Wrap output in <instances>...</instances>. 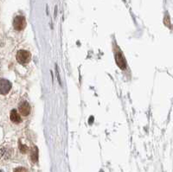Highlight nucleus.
<instances>
[{"label":"nucleus","mask_w":173,"mask_h":172,"mask_svg":"<svg viewBox=\"0 0 173 172\" xmlns=\"http://www.w3.org/2000/svg\"><path fill=\"white\" fill-rule=\"evenodd\" d=\"M17 60L20 64H23V65L29 63L30 60V52L24 49L19 50L17 54Z\"/></svg>","instance_id":"1"},{"label":"nucleus","mask_w":173,"mask_h":172,"mask_svg":"<svg viewBox=\"0 0 173 172\" xmlns=\"http://www.w3.org/2000/svg\"><path fill=\"white\" fill-rule=\"evenodd\" d=\"M11 120L15 124H18V123H20L22 121L21 116H20V114L18 113L17 110H12V113H11Z\"/></svg>","instance_id":"6"},{"label":"nucleus","mask_w":173,"mask_h":172,"mask_svg":"<svg viewBox=\"0 0 173 172\" xmlns=\"http://www.w3.org/2000/svg\"><path fill=\"white\" fill-rule=\"evenodd\" d=\"M12 88V84L5 79H0V94H6Z\"/></svg>","instance_id":"3"},{"label":"nucleus","mask_w":173,"mask_h":172,"mask_svg":"<svg viewBox=\"0 0 173 172\" xmlns=\"http://www.w3.org/2000/svg\"><path fill=\"white\" fill-rule=\"evenodd\" d=\"M19 113L23 116H28L30 113V104L27 101H23L19 105Z\"/></svg>","instance_id":"4"},{"label":"nucleus","mask_w":173,"mask_h":172,"mask_svg":"<svg viewBox=\"0 0 173 172\" xmlns=\"http://www.w3.org/2000/svg\"><path fill=\"white\" fill-rule=\"evenodd\" d=\"M13 26H14L15 30H24V27L26 26L25 18H24L23 16H18V17H16V18H14V21H13Z\"/></svg>","instance_id":"2"},{"label":"nucleus","mask_w":173,"mask_h":172,"mask_svg":"<svg viewBox=\"0 0 173 172\" xmlns=\"http://www.w3.org/2000/svg\"><path fill=\"white\" fill-rule=\"evenodd\" d=\"M14 172H27L26 170V169H24V168H22V167H20V168H18V169H16Z\"/></svg>","instance_id":"8"},{"label":"nucleus","mask_w":173,"mask_h":172,"mask_svg":"<svg viewBox=\"0 0 173 172\" xmlns=\"http://www.w3.org/2000/svg\"><path fill=\"white\" fill-rule=\"evenodd\" d=\"M31 158H32L33 162L37 161V149H36V147H34L32 151H31Z\"/></svg>","instance_id":"7"},{"label":"nucleus","mask_w":173,"mask_h":172,"mask_svg":"<svg viewBox=\"0 0 173 172\" xmlns=\"http://www.w3.org/2000/svg\"><path fill=\"white\" fill-rule=\"evenodd\" d=\"M0 172H4V171H2V170H0Z\"/></svg>","instance_id":"10"},{"label":"nucleus","mask_w":173,"mask_h":172,"mask_svg":"<svg viewBox=\"0 0 173 172\" xmlns=\"http://www.w3.org/2000/svg\"><path fill=\"white\" fill-rule=\"evenodd\" d=\"M115 60H116L117 65L119 66L121 69H125V68H126V61H125L123 55L120 53V52H118V53L115 55Z\"/></svg>","instance_id":"5"},{"label":"nucleus","mask_w":173,"mask_h":172,"mask_svg":"<svg viewBox=\"0 0 173 172\" xmlns=\"http://www.w3.org/2000/svg\"><path fill=\"white\" fill-rule=\"evenodd\" d=\"M55 68H56V73H57V78H58V81H59V83H60V85L62 86V81H61V78H60L59 71H58V69H57V66H56V65H55Z\"/></svg>","instance_id":"9"}]
</instances>
